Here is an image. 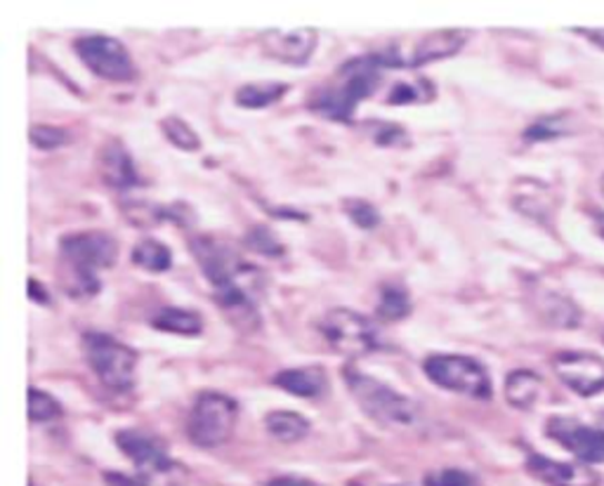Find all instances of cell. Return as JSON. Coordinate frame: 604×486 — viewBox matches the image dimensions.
<instances>
[{
  "instance_id": "cell-1",
  "label": "cell",
  "mask_w": 604,
  "mask_h": 486,
  "mask_svg": "<svg viewBox=\"0 0 604 486\" xmlns=\"http://www.w3.org/2000/svg\"><path fill=\"white\" fill-rule=\"evenodd\" d=\"M65 265V288L71 298H90L100 294L97 271L107 269L119 256V244L107 231H81L60 244Z\"/></svg>"
},
{
  "instance_id": "cell-2",
  "label": "cell",
  "mask_w": 604,
  "mask_h": 486,
  "mask_svg": "<svg viewBox=\"0 0 604 486\" xmlns=\"http://www.w3.org/2000/svg\"><path fill=\"white\" fill-rule=\"evenodd\" d=\"M383 69L387 67L378 52L349 60L345 67H340L334 83H328L324 90L311 97L309 107L326 116V119L349 121L355 113V107L376 92Z\"/></svg>"
},
{
  "instance_id": "cell-3",
  "label": "cell",
  "mask_w": 604,
  "mask_h": 486,
  "mask_svg": "<svg viewBox=\"0 0 604 486\" xmlns=\"http://www.w3.org/2000/svg\"><path fill=\"white\" fill-rule=\"evenodd\" d=\"M345 383L349 395L374 423L383 427H408L416 423L418 404L378 378L359 371H345Z\"/></svg>"
},
{
  "instance_id": "cell-4",
  "label": "cell",
  "mask_w": 604,
  "mask_h": 486,
  "mask_svg": "<svg viewBox=\"0 0 604 486\" xmlns=\"http://www.w3.org/2000/svg\"><path fill=\"white\" fill-rule=\"evenodd\" d=\"M86 361L92 374L111 393H128L135 387V368H138V355L128 345L116 338L100 334V330H88L83 336Z\"/></svg>"
},
{
  "instance_id": "cell-5",
  "label": "cell",
  "mask_w": 604,
  "mask_h": 486,
  "mask_svg": "<svg viewBox=\"0 0 604 486\" xmlns=\"http://www.w3.org/2000/svg\"><path fill=\"white\" fill-rule=\"evenodd\" d=\"M239 406L220 393H201L187 418V437L199 449H218L227 444L237 427Z\"/></svg>"
},
{
  "instance_id": "cell-6",
  "label": "cell",
  "mask_w": 604,
  "mask_h": 486,
  "mask_svg": "<svg viewBox=\"0 0 604 486\" xmlns=\"http://www.w3.org/2000/svg\"><path fill=\"white\" fill-rule=\"evenodd\" d=\"M423 374L427 380L439 385L442 390L458 393L473 399H492L494 387L486 368L463 355H433L423 361Z\"/></svg>"
},
{
  "instance_id": "cell-7",
  "label": "cell",
  "mask_w": 604,
  "mask_h": 486,
  "mask_svg": "<svg viewBox=\"0 0 604 486\" xmlns=\"http://www.w3.org/2000/svg\"><path fill=\"white\" fill-rule=\"evenodd\" d=\"M319 334L336 353L347 357L372 355L380 347V334L376 324L347 307L328 309L319 321Z\"/></svg>"
},
{
  "instance_id": "cell-8",
  "label": "cell",
  "mask_w": 604,
  "mask_h": 486,
  "mask_svg": "<svg viewBox=\"0 0 604 486\" xmlns=\"http://www.w3.org/2000/svg\"><path fill=\"white\" fill-rule=\"evenodd\" d=\"M189 248L212 288L260 279V269L248 265L239 256L237 248H231L227 241H220L216 237H194L189 239Z\"/></svg>"
},
{
  "instance_id": "cell-9",
  "label": "cell",
  "mask_w": 604,
  "mask_h": 486,
  "mask_svg": "<svg viewBox=\"0 0 604 486\" xmlns=\"http://www.w3.org/2000/svg\"><path fill=\"white\" fill-rule=\"evenodd\" d=\"M83 65L105 81L128 83L138 76L126 46L111 36H83L73 43Z\"/></svg>"
},
{
  "instance_id": "cell-10",
  "label": "cell",
  "mask_w": 604,
  "mask_h": 486,
  "mask_svg": "<svg viewBox=\"0 0 604 486\" xmlns=\"http://www.w3.org/2000/svg\"><path fill=\"white\" fill-rule=\"evenodd\" d=\"M557 378L578 397H593L604 390V359L581 349H564L553 357Z\"/></svg>"
},
{
  "instance_id": "cell-11",
  "label": "cell",
  "mask_w": 604,
  "mask_h": 486,
  "mask_svg": "<svg viewBox=\"0 0 604 486\" xmlns=\"http://www.w3.org/2000/svg\"><path fill=\"white\" fill-rule=\"evenodd\" d=\"M545 435L583 463H604V430L600 427H588L567 416H553L545 423Z\"/></svg>"
},
{
  "instance_id": "cell-12",
  "label": "cell",
  "mask_w": 604,
  "mask_h": 486,
  "mask_svg": "<svg viewBox=\"0 0 604 486\" xmlns=\"http://www.w3.org/2000/svg\"><path fill=\"white\" fill-rule=\"evenodd\" d=\"M116 444L142 473H166L172 468L164 442L147 430L126 427V430L116 433Z\"/></svg>"
},
{
  "instance_id": "cell-13",
  "label": "cell",
  "mask_w": 604,
  "mask_h": 486,
  "mask_svg": "<svg viewBox=\"0 0 604 486\" xmlns=\"http://www.w3.org/2000/svg\"><path fill=\"white\" fill-rule=\"evenodd\" d=\"M263 50L267 57L290 65L303 67L317 46V31L315 29H294V31H279L271 29L263 33Z\"/></svg>"
},
{
  "instance_id": "cell-14",
  "label": "cell",
  "mask_w": 604,
  "mask_h": 486,
  "mask_svg": "<svg viewBox=\"0 0 604 486\" xmlns=\"http://www.w3.org/2000/svg\"><path fill=\"white\" fill-rule=\"evenodd\" d=\"M527 470L545 486H600V475L586 463H562L532 454L527 458Z\"/></svg>"
},
{
  "instance_id": "cell-15",
  "label": "cell",
  "mask_w": 604,
  "mask_h": 486,
  "mask_svg": "<svg viewBox=\"0 0 604 486\" xmlns=\"http://www.w3.org/2000/svg\"><path fill=\"white\" fill-rule=\"evenodd\" d=\"M275 385L284 393L303 399H319L328 393V376L321 366L284 368L275 376Z\"/></svg>"
},
{
  "instance_id": "cell-16",
  "label": "cell",
  "mask_w": 604,
  "mask_h": 486,
  "mask_svg": "<svg viewBox=\"0 0 604 486\" xmlns=\"http://www.w3.org/2000/svg\"><path fill=\"white\" fill-rule=\"evenodd\" d=\"M100 172H102L105 182L109 187H113V189H130V187L140 185V178H138V170H135L132 157L119 140L107 142V147L102 149V153H100Z\"/></svg>"
},
{
  "instance_id": "cell-17",
  "label": "cell",
  "mask_w": 604,
  "mask_h": 486,
  "mask_svg": "<svg viewBox=\"0 0 604 486\" xmlns=\"http://www.w3.org/2000/svg\"><path fill=\"white\" fill-rule=\"evenodd\" d=\"M467 41V33L458 29H444L423 36L420 41L414 48L412 60H408V67H420L433 60H444V57L456 54Z\"/></svg>"
},
{
  "instance_id": "cell-18",
  "label": "cell",
  "mask_w": 604,
  "mask_h": 486,
  "mask_svg": "<svg viewBox=\"0 0 604 486\" xmlns=\"http://www.w3.org/2000/svg\"><path fill=\"white\" fill-rule=\"evenodd\" d=\"M536 309L545 324L557 328H576L581 324V309L562 294L555 290H538Z\"/></svg>"
},
{
  "instance_id": "cell-19",
  "label": "cell",
  "mask_w": 604,
  "mask_h": 486,
  "mask_svg": "<svg viewBox=\"0 0 604 486\" xmlns=\"http://www.w3.org/2000/svg\"><path fill=\"white\" fill-rule=\"evenodd\" d=\"M149 321L154 328L164 330V334L199 336L204 330V319L197 309H185V307H164Z\"/></svg>"
},
{
  "instance_id": "cell-20",
  "label": "cell",
  "mask_w": 604,
  "mask_h": 486,
  "mask_svg": "<svg viewBox=\"0 0 604 486\" xmlns=\"http://www.w3.org/2000/svg\"><path fill=\"white\" fill-rule=\"evenodd\" d=\"M543 390V380L538 374L529 371V368H519L505 378V399H508L515 408H532Z\"/></svg>"
},
{
  "instance_id": "cell-21",
  "label": "cell",
  "mask_w": 604,
  "mask_h": 486,
  "mask_svg": "<svg viewBox=\"0 0 604 486\" xmlns=\"http://www.w3.org/2000/svg\"><path fill=\"white\" fill-rule=\"evenodd\" d=\"M265 427L275 439L284 444H294L307 437L309 420L296 411H271L265 416Z\"/></svg>"
},
{
  "instance_id": "cell-22",
  "label": "cell",
  "mask_w": 604,
  "mask_h": 486,
  "mask_svg": "<svg viewBox=\"0 0 604 486\" xmlns=\"http://www.w3.org/2000/svg\"><path fill=\"white\" fill-rule=\"evenodd\" d=\"M288 92V86L281 81H260V83H246L237 90V105L244 109H263L279 102Z\"/></svg>"
},
{
  "instance_id": "cell-23",
  "label": "cell",
  "mask_w": 604,
  "mask_h": 486,
  "mask_svg": "<svg viewBox=\"0 0 604 486\" xmlns=\"http://www.w3.org/2000/svg\"><path fill=\"white\" fill-rule=\"evenodd\" d=\"M412 313L406 288L399 284H385L380 288V300L376 305V315L380 321H402Z\"/></svg>"
},
{
  "instance_id": "cell-24",
  "label": "cell",
  "mask_w": 604,
  "mask_h": 486,
  "mask_svg": "<svg viewBox=\"0 0 604 486\" xmlns=\"http://www.w3.org/2000/svg\"><path fill=\"white\" fill-rule=\"evenodd\" d=\"M572 132H574V116L562 111V113L543 116V119L532 123L527 130H524V140L545 142V140L564 138V135H572Z\"/></svg>"
},
{
  "instance_id": "cell-25",
  "label": "cell",
  "mask_w": 604,
  "mask_h": 486,
  "mask_svg": "<svg viewBox=\"0 0 604 486\" xmlns=\"http://www.w3.org/2000/svg\"><path fill=\"white\" fill-rule=\"evenodd\" d=\"M130 260L138 267L147 269V271H156V275H159V271H168L172 267V252L161 241L145 239L132 248Z\"/></svg>"
},
{
  "instance_id": "cell-26",
  "label": "cell",
  "mask_w": 604,
  "mask_h": 486,
  "mask_svg": "<svg viewBox=\"0 0 604 486\" xmlns=\"http://www.w3.org/2000/svg\"><path fill=\"white\" fill-rule=\"evenodd\" d=\"M435 88L430 81H425L420 79L418 83H395L393 88H389L387 92V105H425V102H430L433 97H435Z\"/></svg>"
},
{
  "instance_id": "cell-27",
  "label": "cell",
  "mask_w": 604,
  "mask_h": 486,
  "mask_svg": "<svg viewBox=\"0 0 604 486\" xmlns=\"http://www.w3.org/2000/svg\"><path fill=\"white\" fill-rule=\"evenodd\" d=\"M161 130L166 132V138L182 151H197L201 147L199 135L194 132L182 119H178V116H168V119H164Z\"/></svg>"
},
{
  "instance_id": "cell-28",
  "label": "cell",
  "mask_w": 604,
  "mask_h": 486,
  "mask_svg": "<svg viewBox=\"0 0 604 486\" xmlns=\"http://www.w3.org/2000/svg\"><path fill=\"white\" fill-rule=\"evenodd\" d=\"M246 246L250 250L260 252V256H267V258H281L284 252H286L284 244L277 239L275 231H271L265 225H258V227H253L248 231V235H246Z\"/></svg>"
},
{
  "instance_id": "cell-29",
  "label": "cell",
  "mask_w": 604,
  "mask_h": 486,
  "mask_svg": "<svg viewBox=\"0 0 604 486\" xmlns=\"http://www.w3.org/2000/svg\"><path fill=\"white\" fill-rule=\"evenodd\" d=\"M62 414V406L52 395L29 387V420L31 423H48Z\"/></svg>"
},
{
  "instance_id": "cell-30",
  "label": "cell",
  "mask_w": 604,
  "mask_h": 486,
  "mask_svg": "<svg viewBox=\"0 0 604 486\" xmlns=\"http://www.w3.org/2000/svg\"><path fill=\"white\" fill-rule=\"evenodd\" d=\"M343 210H345V216L362 229H374L380 225V212L376 210V206H372L364 199H347L343 204Z\"/></svg>"
},
{
  "instance_id": "cell-31",
  "label": "cell",
  "mask_w": 604,
  "mask_h": 486,
  "mask_svg": "<svg viewBox=\"0 0 604 486\" xmlns=\"http://www.w3.org/2000/svg\"><path fill=\"white\" fill-rule=\"evenodd\" d=\"M423 484L425 486H482L477 475L467 473V470H458V468H444V470L427 473Z\"/></svg>"
},
{
  "instance_id": "cell-32",
  "label": "cell",
  "mask_w": 604,
  "mask_h": 486,
  "mask_svg": "<svg viewBox=\"0 0 604 486\" xmlns=\"http://www.w3.org/2000/svg\"><path fill=\"white\" fill-rule=\"evenodd\" d=\"M29 138H31V142H33V147L48 151V149L62 147V145L67 142V130L41 123V126H33V128L29 130Z\"/></svg>"
},
{
  "instance_id": "cell-33",
  "label": "cell",
  "mask_w": 604,
  "mask_h": 486,
  "mask_svg": "<svg viewBox=\"0 0 604 486\" xmlns=\"http://www.w3.org/2000/svg\"><path fill=\"white\" fill-rule=\"evenodd\" d=\"M374 140L376 145H383V147H393V145H399V142H406V132L404 128L395 126V123H387V121H374Z\"/></svg>"
},
{
  "instance_id": "cell-34",
  "label": "cell",
  "mask_w": 604,
  "mask_h": 486,
  "mask_svg": "<svg viewBox=\"0 0 604 486\" xmlns=\"http://www.w3.org/2000/svg\"><path fill=\"white\" fill-rule=\"evenodd\" d=\"M105 479L109 486H147L145 477H126L121 473H107Z\"/></svg>"
},
{
  "instance_id": "cell-35",
  "label": "cell",
  "mask_w": 604,
  "mask_h": 486,
  "mask_svg": "<svg viewBox=\"0 0 604 486\" xmlns=\"http://www.w3.org/2000/svg\"><path fill=\"white\" fill-rule=\"evenodd\" d=\"M265 486H321V484L305 479V477H296V475H284V477L269 479Z\"/></svg>"
},
{
  "instance_id": "cell-36",
  "label": "cell",
  "mask_w": 604,
  "mask_h": 486,
  "mask_svg": "<svg viewBox=\"0 0 604 486\" xmlns=\"http://www.w3.org/2000/svg\"><path fill=\"white\" fill-rule=\"evenodd\" d=\"M29 298L33 302H41V305H48L50 302V296L46 294V286L38 284L36 279H29Z\"/></svg>"
},
{
  "instance_id": "cell-37",
  "label": "cell",
  "mask_w": 604,
  "mask_h": 486,
  "mask_svg": "<svg viewBox=\"0 0 604 486\" xmlns=\"http://www.w3.org/2000/svg\"><path fill=\"white\" fill-rule=\"evenodd\" d=\"M581 36H586L591 43H595L597 48L604 50V29H576Z\"/></svg>"
},
{
  "instance_id": "cell-38",
  "label": "cell",
  "mask_w": 604,
  "mask_h": 486,
  "mask_svg": "<svg viewBox=\"0 0 604 486\" xmlns=\"http://www.w3.org/2000/svg\"><path fill=\"white\" fill-rule=\"evenodd\" d=\"M595 225H597L600 237L604 239V212H597V216H595Z\"/></svg>"
},
{
  "instance_id": "cell-39",
  "label": "cell",
  "mask_w": 604,
  "mask_h": 486,
  "mask_svg": "<svg viewBox=\"0 0 604 486\" xmlns=\"http://www.w3.org/2000/svg\"><path fill=\"white\" fill-rule=\"evenodd\" d=\"M600 189H602V194H604V175H602V180H600Z\"/></svg>"
},
{
  "instance_id": "cell-40",
  "label": "cell",
  "mask_w": 604,
  "mask_h": 486,
  "mask_svg": "<svg viewBox=\"0 0 604 486\" xmlns=\"http://www.w3.org/2000/svg\"><path fill=\"white\" fill-rule=\"evenodd\" d=\"M29 486H36V484H33V479H31V482H29Z\"/></svg>"
}]
</instances>
